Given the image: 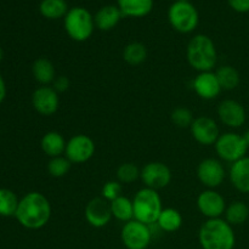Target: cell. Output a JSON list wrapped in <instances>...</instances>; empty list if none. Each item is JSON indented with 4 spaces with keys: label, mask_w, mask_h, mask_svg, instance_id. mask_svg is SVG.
<instances>
[{
    "label": "cell",
    "mask_w": 249,
    "mask_h": 249,
    "mask_svg": "<svg viewBox=\"0 0 249 249\" xmlns=\"http://www.w3.org/2000/svg\"><path fill=\"white\" fill-rule=\"evenodd\" d=\"M51 204L40 192H29L19 199L16 219L23 228L39 230L49 223L51 218Z\"/></svg>",
    "instance_id": "6da1fadb"
},
{
    "label": "cell",
    "mask_w": 249,
    "mask_h": 249,
    "mask_svg": "<svg viewBox=\"0 0 249 249\" xmlns=\"http://www.w3.org/2000/svg\"><path fill=\"white\" fill-rule=\"evenodd\" d=\"M122 15L126 17L147 16L153 9V0H118Z\"/></svg>",
    "instance_id": "7402d4cb"
},
{
    "label": "cell",
    "mask_w": 249,
    "mask_h": 249,
    "mask_svg": "<svg viewBox=\"0 0 249 249\" xmlns=\"http://www.w3.org/2000/svg\"><path fill=\"white\" fill-rule=\"evenodd\" d=\"M123 17L121 10L116 5H106L96 12L94 17L95 27L100 31H111L119 23Z\"/></svg>",
    "instance_id": "d6986e66"
},
{
    "label": "cell",
    "mask_w": 249,
    "mask_h": 249,
    "mask_svg": "<svg viewBox=\"0 0 249 249\" xmlns=\"http://www.w3.org/2000/svg\"><path fill=\"white\" fill-rule=\"evenodd\" d=\"M225 198L215 190H206L197 197V208L207 219H218L225 214Z\"/></svg>",
    "instance_id": "7c38bea8"
},
{
    "label": "cell",
    "mask_w": 249,
    "mask_h": 249,
    "mask_svg": "<svg viewBox=\"0 0 249 249\" xmlns=\"http://www.w3.org/2000/svg\"><path fill=\"white\" fill-rule=\"evenodd\" d=\"M66 145L67 142H66L65 138L57 131H48L40 141L41 150L50 158L65 155Z\"/></svg>",
    "instance_id": "44dd1931"
},
{
    "label": "cell",
    "mask_w": 249,
    "mask_h": 249,
    "mask_svg": "<svg viewBox=\"0 0 249 249\" xmlns=\"http://www.w3.org/2000/svg\"><path fill=\"white\" fill-rule=\"evenodd\" d=\"M39 10L45 18L57 19L67 15L68 5L66 0H43L39 5Z\"/></svg>",
    "instance_id": "4316f807"
},
{
    "label": "cell",
    "mask_w": 249,
    "mask_h": 249,
    "mask_svg": "<svg viewBox=\"0 0 249 249\" xmlns=\"http://www.w3.org/2000/svg\"><path fill=\"white\" fill-rule=\"evenodd\" d=\"M121 240L126 249H147L152 241L151 225L133 219L122 228Z\"/></svg>",
    "instance_id": "ba28073f"
},
{
    "label": "cell",
    "mask_w": 249,
    "mask_h": 249,
    "mask_svg": "<svg viewBox=\"0 0 249 249\" xmlns=\"http://www.w3.org/2000/svg\"><path fill=\"white\" fill-rule=\"evenodd\" d=\"M121 196H122V184L118 181V180H117V181L116 180L107 181L106 184L102 186L101 197L106 199V201L112 202Z\"/></svg>",
    "instance_id": "d6a6232c"
},
{
    "label": "cell",
    "mask_w": 249,
    "mask_h": 249,
    "mask_svg": "<svg viewBox=\"0 0 249 249\" xmlns=\"http://www.w3.org/2000/svg\"><path fill=\"white\" fill-rule=\"evenodd\" d=\"M70 79L65 75H58V77L55 78L53 83V88L55 89V91L57 94H61V92H65L67 91L68 88H70Z\"/></svg>",
    "instance_id": "836d02e7"
},
{
    "label": "cell",
    "mask_w": 249,
    "mask_h": 249,
    "mask_svg": "<svg viewBox=\"0 0 249 249\" xmlns=\"http://www.w3.org/2000/svg\"><path fill=\"white\" fill-rule=\"evenodd\" d=\"M111 203V211L113 218L117 220L123 221L124 224L134 219V204L133 199H129L128 197L121 196Z\"/></svg>",
    "instance_id": "cb8c5ba5"
},
{
    "label": "cell",
    "mask_w": 249,
    "mask_h": 249,
    "mask_svg": "<svg viewBox=\"0 0 249 249\" xmlns=\"http://www.w3.org/2000/svg\"><path fill=\"white\" fill-rule=\"evenodd\" d=\"M95 21L84 7H73L65 16V29L74 41H85L94 33Z\"/></svg>",
    "instance_id": "5b68a950"
},
{
    "label": "cell",
    "mask_w": 249,
    "mask_h": 249,
    "mask_svg": "<svg viewBox=\"0 0 249 249\" xmlns=\"http://www.w3.org/2000/svg\"><path fill=\"white\" fill-rule=\"evenodd\" d=\"M168 19L179 33H191L198 26L199 16L196 7L190 1H177L169 7Z\"/></svg>",
    "instance_id": "8992f818"
},
{
    "label": "cell",
    "mask_w": 249,
    "mask_h": 249,
    "mask_svg": "<svg viewBox=\"0 0 249 249\" xmlns=\"http://www.w3.org/2000/svg\"><path fill=\"white\" fill-rule=\"evenodd\" d=\"M140 179L145 187L152 190L164 189L172 181V172L169 167L162 162H150L141 169Z\"/></svg>",
    "instance_id": "30bf717a"
},
{
    "label": "cell",
    "mask_w": 249,
    "mask_h": 249,
    "mask_svg": "<svg viewBox=\"0 0 249 249\" xmlns=\"http://www.w3.org/2000/svg\"><path fill=\"white\" fill-rule=\"evenodd\" d=\"M95 150H96V146L90 136L78 134L67 141L65 156L72 164L73 163L82 164L91 160L92 156L95 155Z\"/></svg>",
    "instance_id": "9c48e42d"
},
{
    "label": "cell",
    "mask_w": 249,
    "mask_h": 249,
    "mask_svg": "<svg viewBox=\"0 0 249 249\" xmlns=\"http://www.w3.org/2000/svg\"><path fill=\"white\" fill-rule=\"evenodd\" d=\"M19 199L9 189H0V216H14L16 215L18 208Z\"/></svg>",
    "instance_id": "f1b7e54d"
},
{
    "label": "cell",
    "mask_w": 249,
    "mask_h": 249,
    "mask_svg": "<svg viewBox=\"0 0 249 249\" xmlns=\"http://www.w3.org/2000/svg\"><path fill=\"white\" fill-rule=\"evenodd\" d=\"M230 181L237 191L249 194V157L232 163L230 168Z\"/></svg>",
    "instance_id": "ac0fdd59"
},
{
    "label": "cell",
    "mask_w": 249,
    "mask_h": 249,
    "mask_svg": "<svg viewBox=\"0 0 249 249\" xmlns=\"http://www.w3.org/2000/svg\"><path fill=\"white\" fill-rule=\"evenodd\" d=\"M214 146H215V152L219 158L231 164L246 157L247 151L249 150L243 135L232 133V131L220 134Z\"/></svg>",
    "instance_id": "52a82bcc"
},
{
    "label": "cell",
    "mask_w": 249,
    "mask_h": 249,
    "mask_svg": "<svg viewBox=\"0 0 249 249\" xmlns=\"http://www.w3.org/2000/svg\"><path fill=\"white\" fill-rule=\"evenodd\" d=\"M215 75L223 90H233L240 85L241 75L235 67L230 65L220 66L215 71Z\"/></svg>",
    "instance_id": "d4e9b609"
},
{
    "label": "cell",
    "mask_w": 249,
    "mask_h": 249,
    "mask_svg": "<svg viewBox=\"0 0 249 249\" xmlns=\"http://www.w3.org/2000/svg\"><path fill=\"white\" fill-rule=\"evenodd\" d=\"M182 215L178 209L163 208L156 225L164 232H175L182 225Z\"/></svg>",
    "instance_id": "603a6c76"
},
{
    "label": "cell",
    "mask_w": 249,
    "mask_h": 249,
    "mask_svg": "<svg viewBox=\"0 0 249 249\" xmlns=\"http://www.w3.org/2000/svg\"><path fill=\"white\" fill-rule=\"evenodd\" d=\"M224 215H225V220L231 226L242 225L249 218V207L245 202L235 201L226 207Z\"/></svg>",
    "instance_id": "484cf974"
},
{
    "label": "cell",
    "mask_w": 249,
    "mask_h": 249,
    "mask_svg": "<svg viewBox=\"0 0 249 249\" xmlns=\"http://www.w3.org/2000/svg\"><path fill=\"white\" fill-rule=\"evenodd\" d=\"M192 136L198 143L203 146L215 145L220 136L219 126L213 118L207 116L197 117L190 126Z\"/></svg>",
    "instance_id": "4fadbf2b"
},
{
    "label": "cell",
    "mask_w": 249,
    "mask_h": 249,
    "mask_svg": "<svg viewBox=\"0 0 249 249\" xmlns=\"http://www.w3.org/2000/svg\"><path fill=\"white\" fill-rule=\"evenodd\" d=\"M134 219L146 225L157 223L158 216L163 211L162 199L156 190L143 187L139 190L133 198Z\"/></svg>",
    "instance_id": "277c9868"
},
{
    "label": "cell",
    "mask_w": 249,
    "mask_h": 249,
    "mask_svg": "<svg viewBox=\"0 0 249 249\" xmlns=\"http://www.w3.org/2000/svg\"><path fill=\"white\" fill-rule=\"evenodd\" d=\"M123 58L130 66L141 65L147 58V48L142 43L133 41L124 48Z\"/></svg>",
    "instance_id": "83f0119b"
},
{
    "label": "cell",
    "mask_w": 249,
    "mask_h": 249,
    "mask_svg": "<svg viewBox=\"0 0 249 249\" xmlns=\"http://www.w3.org/2000/svg\"><path fill=\"white\" fill-rule=\"evenodd\" d=\"M2 57H4V51H2L1 46H0V62L2 61Z\"/></svg>",
    "instance_id": "74e56055"
},
{
    "label": "cell",
    "mask_w": 249,
    "mask_h": 249,
    "mask_svg": "<svg viewBox=\"0 0 249 249\" xmlns=\"http://www.w3.org/2000/svg\"><path fill=\"white\" fill-rule=\"evenodd\" d=\"M198 242L202 249H233L236 235L225 219H207L198 231Z\"/></svg>",
    "instance_id": "7a4b0ae2"
},
{
    "label": "cell",
    "mask_w": 249,
    "mask_h": 249,
    "mask_svg": "<svg viewBox=\"0 0 249 249\" xmlns=\"http://www.w3.org/2000/svg\"><path fill=\"white\" fill-rule=\"evenodd\" d=\"M85 219L88 224L95 229H101L108 225L113 218L111 211V203L102 197H95L85 207Z\"/></svg>",
    "instance_id": "5bb4252c"
},
{
    "label": "cell",
    "mask_w": 249,
    "mask_h": 249,
    "mask_svg": "<svg viewBox=\"0 0 249 249\" xmlns=\"http://www.w3.org/2000/svg\"><path fill=\"white\" fill-rule=\"evenodd\" d=\"M5 96H6V85H5L4 78L0 74V104L4 101Z\"/></svg>",
    "instance_id": "d590c367"
},
{
    "label": "cell",
    "mask_w": 249,
    "mask_h": 249,
    "mask_svg": "<svg viewBox=\"0 0 249 249\" xmlns=\"http://www.w3.org/2000/svg\"><path fill=\"white\" fill-rule=\"evenodd\" d=\"M192 89L203 100L216 99L223 90L213 71L198 73L192 80Z\"/></svg>",
    "instance_id": "e0dca14e"
},
{
    "label": "cell",
    "mask_w": 249,
    "mask_h": 249,
    "mask_svg": "<svg viewBox=\"0 0 249 249\" xmlns=\"http://www.w3.org/2000/svg\"><path fill=\"white\" fill-rule=\"evenodd\" d=\"M32 105L41 116H53L60 106V97L53 87H40L32 95Z\"/></svg>",
    "instance_id": "2e32d148"
},
{
    "label": "cell",
    "mask_w": 249,
    "mask_h": 249,
    "mask_svg": "<svg viewBox=\"0 0 249 249\" xmlns=\"http://www.w3.org/2000/svg\"><path fill=\"white\" fill-rule=\"evenodd\" d=\"M72 163L66 156L50 158L48 163V172L53 178H63L71 170Z\"/></svg>",
    "instance_id": "4dcf8cb0"
},
{
    "label": "cell",
    "mask_w": 249,
    "mask_h": 249,
    "mask_svg": "<svg viewBox=\"0 0 249 249\" xmlns=\"http://www.w3.org/2000/svg\"><path fill=\"white\" fill-rule=\"evenodd\" d=\"M225 174L223 163L215 158H206L197 167V178L207 189L214 190L220 186L225 179Z\"/></svg>",
    "instance_id": "8fae6325"
},
{
    "label": "cell",
    "mask_w": 249,
    "mask_h": 249,
    "mask_svg": "<svg viewBox=\"0 0 249 249\" xmlns=\"http://www.w3.org/2000/svg\"><path fill=\"white\" fill-rule=\"evenodd\" d=\"M218 117L224 125L232 129L241 128L247 121V113L243 105L232 99H226L219 104Z\"/></svg>",
    "instance_id": "9a60e30c"
},
{
    "label": "cell",
    "mask_w": 249,
    "mask_h": 249,
    "mask_svg": "<svg viewBox=\"0 0 249 249\" xmlns=\"http://www.w3.org/2000/svg\"><path fill=\"white\" fill-rule=\"evenodd\" d=\"M178 1H189V0H178Z\"/></svg>",
    "instance_id": "f35d334b"
},
{
    "label": "cell",
    "mask_w": 249,
    "mask_h": 249,
    "mask_svg": "<svg viewBox=\"0 0 249 249\" xmlns=\"http://www.w3.org/2000/svg\"><path fill=\"white\" fill-rule=\"evenodd\" d=\"M172 123L178 128H190L194 123V113L187 107H177L170 114Z\"/></svg>",
    "instance_id": "1f68e13d"
},
{
    "label": "cell",
    "mask_w": 249,
    "mask_h": 249,
    "mask_svg": "<svg viewBox=\"0 0 249 249\" xmlns=\"http://www.w3.org/2000/svg\"><path fill=\"white\" fill-rule=\"evenodd\" d=\"M32 72H33L34 79L43 87H49L53 84L55 78L57 77L55 66L46 57L36 58L32 66Z\"/></svg>",
    "instance_id": "ffe728a7"
},
{
    "label": "cell",
    "mask_w": 249,
    "mask_h": 249,
    "mask_svg": "<svg viewBox=\"0 0 249 249\" xmlns=\"http://www.w3.org/2000/svg\"><path fill=\"white\" fill-rule=\"evenodd\" d=\"M141 170L131 162L123 163L117 168V180L121 184H131L140 178Z\"/></svg>",
    "instance_id": "f546056e"
},
{
    "label": "cell",
    "mask_w": 249,
    "mask_h": 249,
    "mask_svg": "<svg viewBox=\"0 0 249 249\" xmlns=\"http://www.w3.org/2000/svg\"><path fill=\"white\" fill-rule=\"evenodd\" d=\"M243 138H245L246 142H247V145H248V147H249V128L245 131V134H243Z\"/></svg>",
    "instance_id": "8d00e7d4"
},
{
    "label": "cell",
    "mask_w": 249,
    "mask_h": 249,
    "mask_svg": "<svg viewBox=\"0 0 249 249\" xmlns=\"http://www.w3.org/2000/svg\"><path fill=\"white\" fill-rule=\"evenodd\" d=\"M228 2L235 11L241 14L249 11V0H228Z\"/></svg>",
    "instance_id": "e575fe53"
},
{
    "label": "cell",
    "mask_w": 249,
    "mask_h": 249,
    "mask_svg": "<svg viewBox=\"0 0 249 249\" xmlns=\"http://www.w3.org/2000/svg\"><path fill=\"white\" fill-rule=\"evenodd\" d=\"M186 57L190 66L197 72H211L218 62L214 41L204 34H197L187 44Z\"/></svg>",
    "instance_id": "3957f363"
}]
</instances>
